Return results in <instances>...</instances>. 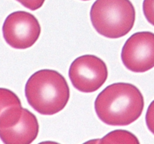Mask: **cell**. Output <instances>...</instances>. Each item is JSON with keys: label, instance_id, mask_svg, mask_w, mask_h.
I'll return each mask as SVG.
<instances>
[{"label": "cell", "instance_id": "6da1fadb", "mask_svg": "<svg viewBox=\"0 0 154 144\" xmlns=\"http://www.w3.org/2000/svg\"><path fill=\"white\" fill-rule=\"evenodd\" d=\"M144 96L131 83L117 82L104 88L95 100L99 119L111 126H126L136 121L143 112Z\"/></svg>", "mask_w": 154, "mask_h": 144}, {"label": "cell", "instance_id": "7a4b0ae2", "mask_svg": "<svg viewBox=\"0 0 154 144\" xmlns=\"http://www.w3.org/2000/svg\"><path fill=\"white\" fill-rule=\"evenodd\" d=\"M25 95L29 104L42 115H54L66 107L70 89L64 76L57 70L42 69L27 80Z\"/></svg>", "mask_w": 154, "mask_h": 144}, {"label": "cell", "instance_id": "3957f363", "mask_svg": "<svg viewBox=\"0 0 154 144\" xmlns=\"http://www.w3.org/2000/svg\"><path fill=\"white\" fill-rule=\"evenodd\" d=\"M96 31L108 38H119L133 28L135 10L129 0H96L90 9Z\"/></svg>", "mask_w": 154, "mask_h": 144}, {"label": "cell", "instance_id": "277c9868", "mask_svg": "<svg viewBox=\"0 0 154 144\" xmlns=\"http://www.w3.org/2000/svg\"><path fill=\"white\" fill-rule=\"evenodd\" d=\"M38 131L36 116L22 106L8 108L0 116V139L4 143H31Z\"/></svg>", "mask_w": 154, "mask_h": 144}, {"label": "cell", "instance_id": "5b68a950", "mask_svg": "<svg viewBox=\"0 0 154 144\" xmlns=\"http://www.w3.org/2000/svg\"><path fill=\"white\" fill-rule=\"evenodd\" d=\"M69 76L76 89L85 93L93 92L106 82L108 68L99 57L84 55L74 60L69 68Z\"/></svg>", "mask_w": 154, "mask_h": 144}, {"label": "cell", "instance_id": "8992f818", "mask_svg": "<svg viewBox=\"0 0 154 144\" xmlns=\"http://www.w3.org/2000/svg\"><path fill=\"white\" fill-rule=\"evenodd\" d=\"M37 18L26 11H15L6 17L2 26L6 43L14 49H27L35 44L41 34Z\"/></svg>", "mask_w": 154, "mask_h": 144}, {"label": "cell", "instance_id": "52a82bcc", "mask_svg": "<svg viewBox=\"0 0 154 144\" xmlns=\"http://www.w3.org/2000/svg\"><path fill=\"white\" fill-rule=\"evenodd\" d=\"M121 59L126 68L135 73L154 68V33L139 32L132 34L123 45Z\"/></svg>", "mask_w": 154, "mask_h": 144}, {"label": "cell", "instance_id": "ba28073f", "mask_svg": "<svg viewBox=\"0 0 154 144\" xmlns=\"http://www.w3.org/2000/svg\"><path fill=\"white\" fill-rule=\"evenodd\" d=\"M99 142L101 143H139L138 138L133 134L125 130H113Z\"/></svg>", "mask_w": 154, "mask_h": 144}, {"label": "cell", "instance_id": "9c48e42d", "mask_svg": "<svg viewBox=\"0 0 154 144\" xmlns=\"http://www.w3.org/2000/svg\"><path fill=\"white\" fill-rule=\"evenodd\" d=\"M21 106V101L14 92L8 88H0V116L12 106Z\"/></svg>", "mask_w": 154, "mask_h": 144}, {"label": "cell", "instance_id": "30bf717a", "mask_svg": "<svg viewBox=\"0 0 154 144\" xmlns=\"http://www.w3.org/2000/svg\"><path fill=\"white\" fill-rule=\"evenodd\" d=\"M143 11L147 20L154 26V0H144Z\"/></svg>", "mask_w": 154, "mask_h": 144}, {"label": "cell", "instance_id": "8fae6325", "mask_svg": "<svg viewBox=\"0 0 154 144\" xmlns=\"http://www.w3.org/2000/svg\"><path fill=\"white\" fill-rule=\"evenodd\" d=\"M145 119L147 128L154 134V100L147 108Z\"/></svg>", "mask_w": 154, "mask_h": 144}, {"label": "cell", "instance_id": "7c38bea8", "mask_svg": "<svg viewBox=\"0 0 154 144\" xmlns=\"http://www.w3.org/2000/svg\"><path fill=\"white\" fill-rule=\"evenodd\" d=\"M17 1L20 2L26 8L31 10H35L43 5L45 0H17Z\"/></svg>", "mask_w": 154, "mask_h": 144}, {"label": "cell", "instance_id": "4fadbf2b", "mask_svg": "<svg viewBox=\"0 0 154 144\" xmlns=\"http://www.w3.org/2000/svg\"><path fill=\"white\" fill-rule=\"evenodd\" d=\"M83 1H89V0H83Z\"/></svg>", "mask_w": 154, "mask_h": 144}]
</instances>
